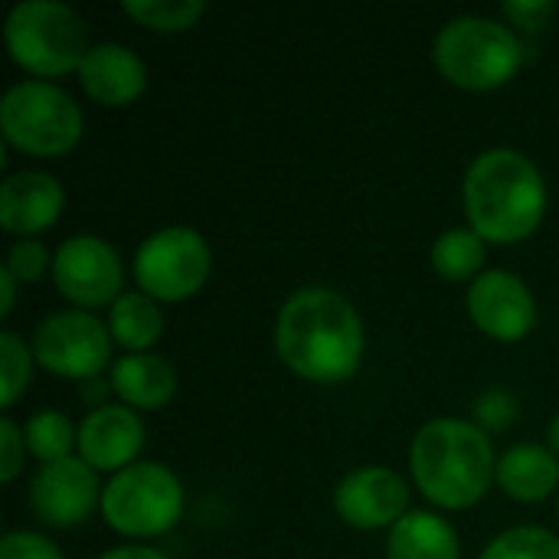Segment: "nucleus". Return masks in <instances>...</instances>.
Returning a JSON list of instances; mask_svg holds the SVG:
<instances>
[{
  "label": "nucleus",
  "instance_id": "nucleus-14",
  "mask_svg": "<svg viewBox=\"0 0 559 559\" xmlns=\"http://www.w3.org/2000/svg\"><path fill=\"white\" fill-rule=\"evenodd\" d=\"M144 423L128 406H98L79 426V459L95 472H124L138 465Z\"/></svg>",
  "mask_w": 559,
  "mask_h": 559
},
{
  "label": "nucleus",
  "instance_id": "nucleus-33",
  "mask_svg": "<svg viewBox=\"0 0 559 559\" xmlns=\"http://www.w3.org/2000/svg\"><path fill=\"white\" fill-rule=\"evenodd\" d=\"M547 449H550V452L559 459V416L550 423V426H547Z\"/></svg>",
  "mask_w": 559,
  "mask_h": 559
},
{
  "label": "nucleus",
  "instance_id": "nucleus-17",
  "mask_svg": "<svg viewBox=\"0 0 559 559\" xmlns=\"http://www.w3.org/2000/svg\"><path fill=\"white\" fill-rule=\"evenodd\" d=\"M498 488L518 504H540L559 485V459L537 442L511 445L498 459Z\"/></svg>",
  "mask_w": 559,
  "mask_h": 559
},
{
  "label": "nucleus",
  "instance_id": "nucleus-19",
  "mask_svg": "<svg viewBox=\"0 0 559 559\" xmlns=\"http://www.w3.org/2000/svg\"><path fill=\"white\" fill-rule=\"evenodd\" d=\"M386 559H462L459 534L439 514L409 511L390 531Z\"/></svg>",
  "mask_w": 559,
  "mask_h": 559
},
{
  "label": "nucleus",
  "instance_id": "nucleus-27",
  "mask_svg": "<svg viewBox=\"0 0 559 559\" xmlns=\"http://www.w3.org/2000/svg\"><path fill=\"white\" fill-rule=\"evenodd\" d=\"M518 416V400L508 390H488L478 403H475V426L485 432H504L514 426Z\"/></svg>",
  "mask_w": 559,
  "mask_h": 559
},
{
  "label": "nucleus",
  "instance_id": "nucleus-11",
  "mask_svg": "<svg viewBox=\"0 0 559 559\" xmlns=\"http://www.w3.org/2000/svg\"><path fill=\"white\" fill-rule=\"evenodd\" d=\"M472 324L501 344L524 341L537 324V301L524 278L514 272H485L472 282L465 295Z\"/></svg>",
  "mask_w": 559,
  "mask_h": 559
},
{
  "label": "nucleus",
  "instance_id": "nucleus-18",
  "mask_svg": "<svg viewBox=\"0 0 559 559\" xmlns=\"http://www.w3.org/2000/svg\"><path fill=\"white\" fill-rule=\"evenodd\" d=\"M111 390L128 409H160L177 393L174 367L157 354H128L111 367Z\"/></svg>",
  "mask_w": 559,
  "mask_h": 559
},
{
  "label": "nucleus",
  "instance_id": "nucleus-4",
  "mask_svg": "<svg viewBox=\"0 0 559 559\" xmlns=\"http://www.w3.org/2000/svg\"><path fill=\"white\" fill-rule=\"evenodd\" d=\"M3 39H7L10 59L23 72L43 82L79 72L82 59L92 49L82 16L59 0L16 3L7 13Z\"/></svg>",
  "mask_w": 559,
  "mask_h": 559
},
{
  "label": "nucleus",
  "instance_id": "nucleus-7",
  "mask_svg": "<svg viewBox=\"0 0 559 559\" xmlns=\"http://www.w3.org/2000/svg\"><path fill=\"white\" fill-rule=\"evenodd\" d=\"M102 514L105 524L121 537H160L183 514V485L167 465L138 462L111 475L102 491Z\"/></svg>",
  "mask_w": 559,
  "mask_h": 559
},
{
  "label": "nucleus",
  "instance_id": "nucleus-9",
  "mask_svg": "<svg viewBox=\"0 0 559 559\" xmlns=\"http://www.w3.org/2000/svg\"><path fill=\"white\" fill-rule=\"evenodd\" d=\"M111 331L88 311H56L33 334V357L62 380H95L111 357Z\"/></svg>",
  "mask_w": 559,
  "mask_h": 559
},
{
  "label": "nucleus",
  "instance_id": "nucleus-26",
  "mask_svg": "<svg viewBox=\"0 0 559 559\" xmlns=\"http://www.w3.org/2000/svg\"><path fill=\"white\" fill-rule=\"evenodd\" d=\"M49 265H52L49 262V249L39 239H20V242H13L10 252H7V262H3V269L16 282H23V285L26 282H39Z\"/></svg>",
  "mask_w": 559,
  "mask_h": 559
},
{
  "label": "nucleus",
  "instance_id": "nucleus-34",
  "mask_svg": "<svg viewBox=\"0 0 559 559\" xmlns=\"http://www.w3.org/2000/svg\"><path fill=\"white\" fill-rule=\"evenodd\" d=\"M557 518H559V504H557Z\"/></svg>",
  "mask_w": 559,
  "mask_h": 559
},
{
  "label": "nucleus",
  "instance_id": "nucleus-8",
  "mask_svg": "<svg viewBox=\"0 0 559 559\" xmlns=\"http://www.w3.org/2000/svg\"><path fill=\"white\" fill-rule=\"evenodd\" d=\"M213 269V252L206 239L190 226H167L151 233L134 255V278L154 301H187L193 298Z\"/></svg>",
  "mask_w": 559,
  "mask_h": 559
},
{
  "label": "nucleus",
  "instance_id": "nucleus-24",
  "mask_svg": "<svg viewBox=\"0 0 559 559\" xmlns=\"http://www.w3.org/2000/svg\"><path fill=\"white\" fill-rule=\"evenodd\" d=\"M478 559H559V537L544 527H511L498 534Z\"/></svg>",
  "mask_w": 559,
  "mask_h": 559
},
{
  "label": "nucleus",
  "instance_id": "nucleus-28",
  "mask_svg": "<svg viewBox=\"0 0 559 559\" xmlns=\"http://www.w3.org/2000/svg\"><path fill=\"white\" fill-rule=\"evenodd\" d=\"M0 559H62L59 547L33 531H10L0 540Z\"/></svg>",
  "mask_w": 559,
  "mask_h": 559
},
{
  "label": "nucleus",
  "instance_id": "nucleus-13",
  "mask_svg": "<svg viewBox=\"0 0 559 559\" xmlns=\"http://www.w3.org/2000/svg\"><path fill=\"white\" fill-rule=\"evenodd\" d=\"M409 485L383 465L354 468L334 488V511L354 531L396 527L409 511Z\"/></svg>",
  "mask_w": 559,
  "mask_h": 559
},
{
  "label": "nucleus",
  "instance_id": "nucleus-29",
  "mask_svg": "<svg viewBox=\"0 0 559 559\" xmlns=\"http://www.w3.org/2000/svg\"><path fill=\"white\" fill-rule=\"evenodd\" d=\"M23 455H26V436L13 419H0V481L13 485L20 468H23Z\"/></svg>",
  "mask_w": 559,
  "mask_h": 559
},
{
  "label": "nucleus",
  "instance_id": "nucleus-32",
  "mask_svg": "<svg viewBox=\"0 0 559 559\" xmlns=\"http://www.w3.org/2000/svg\"><path fill=\"white\" fill-rule=\"evenodd\" d=\"M16 278L7 272V269H0V311H3V318L13 311V301H16Z\"/></svg>",
  "mask_w": 559,
  "mask_h": 559
},
{
  "label": "nucleus",
  "instance_id": "nucleus-31",
  "mask_svg": "<svg viewBox=\"0 0 559 559\" xmlns=\"http://www.w3.org/2000/svg\"><path fill=\"white\" fill-rule=\"evenodd\" d=\"M98 559H167L160 550L154 547H141V544H128V547H115L108 554H102Z\"/></svg>",
  "mask_w": 559,
  "mask_h": 559
},
{
  "label": "nucleus",
  "instance_id": "nucleus-3",
  "mask_svg": "<svg viewBox=\"0 0 559 559\" xmlns=\"http://www.w3.org/2000/svg\"><path fill=\"white\" fill-rule=\"evenodd\" d=\"M409 472L423 498L445 511L475 508L495 485L498 459L485 429L468 419H429L409 449Z\"/></svg>",
  "mask_w": 559,
  "mask_h": 559
},
{
  "label": "nucleus",
  "instance_id": "nucleus-15",
  "mask_svg": "<svg viewBox=\"0 0 559 559\" xmlns=\"http://www.w3.org/2000/svg\"><path fill=\"white\" fill-rule=\"evenodd\" d=\"M66 193L56 177L43 170L10 174L0 187V226L10 236H36L56 226L62 216Z\"/></svg>",
  "mask_w": 559,
  "mask_h": 559
},
{
  "label": "nucleus",
  "instance_id": "nucleus-22",
  "mask_svg": "<svg viewBox=\"0 0 559 559\" xmlns=\"http://www.w3.org/2000/svg\"><path fill=\"white\" fill-rule=\"evenodd\" d=\"M23 436H26L29 455L39 459L43 465L66 462V459H72V449H79V432H75L72 419L56 409H43V413L29 416Z\"/></svg>",
  "mask_w": 559,
  "mask_h": 559
},
{
  "label": "nucleus",
  "instance_id": "nucleus-2",
  "mask_svg": "<svg viewBox=\"0 0 559 559\" xmlns=\"http://www.w3.org/2000/svg\"><path fill=\"white\" fill-rule=\"evenodd\" d=\"M468 229L498 246L534 236L547 216V183L537 164L514 147H491L472 160L462 183Z\"/></svg>",
  "mask_w": 559,
  "mask_h": 559
},
{
  "label": "nucleus",
  "instance_id": "nucleus-1",
  "mask_svg": "<svg viewBox=\"0 0 559 559\" xmlns=\"http://www.w3.org/2000/svg\"><path fill=\"white\" fill-rule=\"evenodd\" d=\"M364 321L357 308L331 288H298L278 311V360L308 383H344L364 360Z\"/></svg>",
  "mask_w": 559,
  "mask_h": 559
},
{
  "label": "nucleus",
  "instance_id": "nucleus-12",
  "mask_svg": "<svg viewBox=\"0 0 559 559\" xmlns=\"http://www.w3.org/2000/svg\"><path fill=\"white\" fill-rule=\"evenodd\" d=\"M29 508L46 527L56 531L85 524L92 511L102 508V488L95 468H88L75 455L66 462L43 465L29 481Z\"/></svg>",
  "mask_w": 559,
  "mask_h": 559
},
{
  "label": "nucleus",
  "instance_id": "nucleus-20",
  "mask_svg": "<svg viewBox=\"0 0 559 559\" xmlns=\"http://www.w3.org/2000/svg\"><path fill=\"white\" fill-rule=\"evenodd\" d=\"M108 331L115 344H121L131 354H144L147 347L157 344L164 334V314L157 301L144 292H124L108 314Z\"/></svg>",
  "mask_w": 559,
  "mask_h": 559
},
{
  "label": "nucleus",
  "instance_id": "nucleus-30",
  "mask_svg": "<svg viewBox=\"0 0 559 559\" xmlns=\"http://www.w3.org/2000/svg\"><path fill=\"white\" fill-rule=\"evenodd\" d=\"M554 13H557V3H547V0H511V3H504V16L527 33H540L554 20Z\"/></svg>",
  "mask_w": 559,
  "mask_h": 559
},
{
  "label": "nucleus",
  "instance_id": "nucleus-23",
  "mask_svg": "<svg viewBox=\"0 0 559 559\" xmlns=\"http://www.w3.org/2000/svg\"><path fill=\"white\" fill-rule=\"evenodd\" d=\"M124 16L157 33H183L206 13L203 0H124Z\"/></svg>",
  "mask_w": 559,
  "mask_h": 559
},
{
  "label": "nucleus",
  "instance_id": "nucleus-21",
  "mask_svg": "<svg viewBox=\"0 0 559 559\" xmlns=\"http://www.w3.org/2000/svg\"><path fill=\"white\" fill-rule=\"evenodd\" d=\"M485 239L475 229H449L432 246V269L445 282H468L485 265Z\"/></svg>",
  "mask_w": 559,
  "mask_h": 559
},
{
  "label": "nucleus",
  "instance_id": "nucleus-6",
  "mask_svg": "<svg viewBox=\"0 0 559 559\" xmlns=\"http://www.w3.org/2000/svg\"><path fill=\"white\" fill-rule=\"evenodd\" d=\"M82 111L52 82L26 79L0 102V131L10 147L29 157H62L82 141Z\"/></svg>",
  "mask_w": 559,
  "mask_h": 559
},
{
  "label": "nucleus",
  "instance_id": "nucleus-5",
  "mask_svg": "<svg viewBox=\"0 0 559 559\" xmlns=\"http://www.w3.org/2000/svg\"><path fill=\"white\" fill-rule=\"evenodd\" d=\"M442 79L465 92H491L508 85L524 66V43L514 29L488 16H459L442 26L432 46Z\"/></svg>",
  "mask_w": 559,
  "mask_h": 559
},
{
  "label": "nucleus",
  "instance_id": "nucleus-16",
  "mask_svg": "<svg viewBox=\"0 0 559 559\" xmlns=\"http://www.w3.org/2000/svg\"><path fill=\"white\" fill-rule=\"evenodd\" d=\"M79 85L92 102L121 108L141 98L147 85V69L134 49L121 43H98L79 66Z\"/></svg>",
  "mask_w": 559,
  "mask_h": 559
},
{
  "label": "nucleus",
  "instance_id": "nucleus-10",
  "mask_svg": "<svg viewBox=\"0 0 559 559\" xmlns=\"http://www.w3.org/2000/svg\"><path fill=\"white\" fill-rule=\"evenodd\" d=\"M52 282L79 311L115 305L124 292V265L98 236H72L52 255Z\"/></svg>",
  "mask_w": 559,
  "mask_h": 559
},
{
  "label": "nucleus",
  "instance_id": "nucleus-25",
  "mask_svg": "<svg viewBox=\"0 0 559 559\" xmlns=\"http://www.w3.org/2000/svg\"><path fill=\"white\" fill-rule=\"evenodd\" d=\"M33 350L23 344L20 334L13 331H3L0 334V406L10 409L23 390L29 386V377H33Z\"/></svg>",
  "mask_w": 559,
  "mask_h": 559
}]
</instances>
